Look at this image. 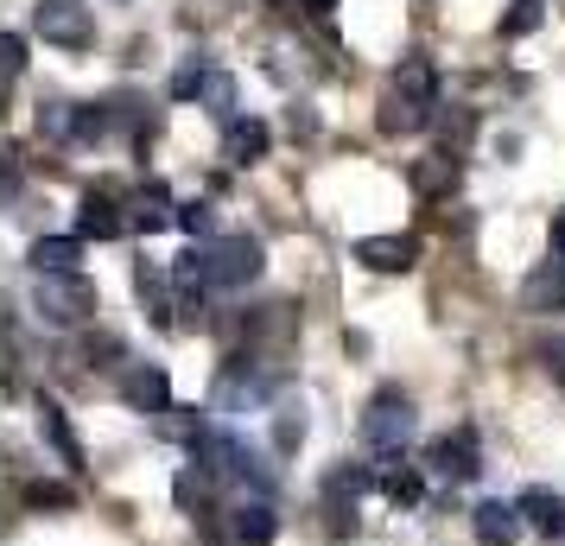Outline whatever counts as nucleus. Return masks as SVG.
<instances>
[{
	"mask_svg": "<svg viewBox=\"0 0 565 546\" xmlns=\"http://www.w3.org/2000/svg\"><path fill=\"white\" fill-rule=\"evenodd\" d=\"M413 439V400L401 388H382L369 400V414H362V445L369 451H387V458H401V445Z\"/></svg>",
	"mask_w": 565,
	"mask_h": 546,
	"instance_id": "nucleus-4",
	"label": "nucleus"
},
{
	"mask_svg": "<svg viewBox=\"0 0 565 546\" xmlns=\"http://www.w3.org/2000/svg\"><path fill=\"white\" fill-rule=\"evenodd\" d=\"M121 400H128L134 414L159 419L166 407H172V382H166V368H153V363H134V368H121Z\"/></svg>",
	"mask_w": 565,
	"mask_h": 546,
	"instance_id": "nucleus-6",
	"label": "nucleus"
},
{
	"mask_svg": "<svg viewBox=\"0 0 565 546\" xmlns=\"http://www.w3.org/2000/svg\"><path fill=\"white\" fill-rule=\"evenodd\" d=\"M553 248L565 255V210H553Z\"/></svg>",
	"mask_w": 565,
	"mask_h": 546,
	"instance_id": "nucleus-32",
	"label": "nucleus"
},
{
	"mask_svg": "<svg viewBox=\"0 0 565 546\" xmlns=\"http://www.w3.org/2000/svg\"><path fill=\"white\" fill-rule=\"evenodd\" d=\"M438 115V71H433V57H401V71L387 77V89H382V133H419L426 121Z\"/></svg>",
	"mask_w": 565,
	"mask_h": 546,
	"instance_id": "nucleus-1",
	"label": "nucleus"
},
{
	"mask_svg": "<svg viewBox=\"0 0 565 546\" xmlns=\"http://www.w3.org/2000/svg\"><path fill=\"white\" fill-rule=\"evenodd\" d=\"M140 299H147V312H153L159 324H172V306H166V274H159V267H140Z\"/></svg>",
	"mask_w": 565,
	"mask_h": 546,
	"instance_id": "nucleus-25",
	"label": "nucleus"
},
{
	"mask_svg": "<svg viewBox=\"0 0 565 546\" xmlns=\"http://www.w3.org/2000/svg\"><path fill=\"white\" fill-rule=\"evenodd\" d=\"M534 356H540V368H546V375H553V382L565 388V338H540V343H534Z\"/></svg>",
	"mask_w": 565,
	"mask_h": 546,
	"instance_id": "nucleus-28",
	"label": "nucleus"
},
{
	"mask_svg": "<svg viewBox=\"0 0 565 546\" xmlns=\"http://www.w3.org/2000/svg\"><path fill=\"white\" fill-rule=\"evenodd\" d=\"M299 7H306V13H318V20H324V13H331L337 0H299Z\"/></svg>",
	"mask_w": 565,
	"mask_h": 546,
	"instance_id": "nucleus-33",
	"label": "nucleus"
},
{
	"mask_svg": "<svg viewBox=\"0 0 565 546\" xmlns=\"http://www.w3.org/2000/svg\"><path fill=\"white\" fill-rule=\"evenodd\" d=\"M267 121H255V115H235V121H223V159L230 165H255V159H267Z\"/></svg>",
	"mask_w": 565,
	"mask_h": 546,
	"instance_id": "nucleus-13",
	"label": "nucleus"
},
{
	"mask_svg": "<svg viewBox=\"0 0 565 546\" xmlns=\"http://www.w3.org/2000/svg\"><path fill=\"white\" fill-rule=\"evenodd\" d=\"M204 103L216 108V115H223V121H235L230 108H235V83L230 77H210V89H204Z\"/></svg>",
	"mask_w": 565,
	"mask_h": 546,
	"instance_id": "nucleus-30",
	"label": "nucleus"
},
{
	"mask_svg": "<svg viewBox=\"0 0 565 546\" xmlns=\"http://www.w3.org/2000/svg\"><path fill=\"white\" fill-rule=\"evenodd\" d=\"M39 439L57 451V464H64V470H89V464H83L77 432H71V419H64V407H57V400H39Z\"/></svg>",
	"mask_w": 565,
	"mask_h": 546,
	"instance_id": "nucleus-14",
	"label": "nucleus"
},
{
	"mask_svg": "<svg viewBox=\"0 0 565 546\" xmlns=\"http://www.w3.org/2000/svg\"><path fill=\"white\" fill-rule=\"evenodd\" d=\"M470 527H477V540L483 546H514L521 540V527H527V515H521V502H477Z\"/></svg>",
	"mask_w": 565,
	"mask_h": 546,
	"instance_id": "nucleus-11",
	"label": "nucleus"
},
{
	"mask_svg": "<svg viewBox=\"0 0 565 546\" xmlns=\"http://www.w3.org/2000/svg\"><path fill=\"white\" fill-rule=\"evenodd\" d=\"M306 439V407H280L274 414V451H299Z\"/></svg>",
	"mask_w": 565,
	"mask_h": 546,
	"instance_id": "nucleus-24",
	"label": "nucleus"
},
{
	"mask_svg": "<svg viewBox=\"0 0 565 546\" xmlns=\"http://www.w3.org/2000/svg\"><path fill=\"white\" fill-rule=\"evenodd\" d=\"M32 32H39L45 45L83 52V45H96V13H89L83 0H39V7H32Z\"/></svg>",
	"mask_w": 565,
	"mask_h": 546,
	"instance_id": "nucleus-5",
	"label": "nucleus"
},
{
	"mask_svg": "<svg viewBox=\"0 0 565 546\" xmlns=\"http://www.w3.org/2000/svg\"><path fill=\"white\" fill-rule=\"evenodd\" d=\"M230 527H235V546H267L274 534H280V521H274V508H267V502H242Z\"/></svg>",
	"mask_w": 565,
	"mask_h": 546,
	"instance_id": "nucleus-19",
	"label": "nucleus"
},
{
	"mask_svg": "<svg viewBox=\"0 0 565 546\" xmlns=\"http://www.w3.org/2000/svg\"><path fill=\"white\" fill-rule=\"evenodd\" d=\"M0 57H7V77H20V71H26V39L7 32V39H0Z\"/></svg>",
	"mask_w": 565,
	"mask_h": 546,
	"instance_id": "nucleus-31",
	"label": "nucleus"
},
{
	"mask_svg": "<svg viewBox=\"0 0 565 546\" xmlns=\"http://www.w3.org/2000/svg\"><path fill=\"white\" fill-rule=\"evenodd\" d=\"M540 26V0H509V13H502V39H527Z\"/></svg>",
	"mask_w": 565,
	"mask_h": 546,
	"instance_id": "nucleus-26",
	"label": "nucleus"
},
{
	"mask_svg": "<svg viewBox=\"0 0 565 546\" xmlns=\"http://www.w3.org/2000/svg\"><path fill=\"white\" fill-rule=\"evenodd\" d=\"M140 235H159V229H172L179 223V204H172V191L166 184H140L134 191V216H128Z\"/></svg>",
	"mask_w": 565,
	"mask_h": 546,
	"instance_id": "nucleus-16",
	"label": "nucleus"
},
{
	"mask_svg": "<svg viewBox=\"0 0 565 546\" xmlns=\"http://www.w3.org/2000/svg\"><path fill=\"white\" fill-rule=\"evenodd\" d=\"M521 306H527V312H565V255L540 260L534 274L521 280Z\"/></svg>",
	"mask_w": 565,
	"mask_h": 546,
	"instance_id": "nucleus-12",
	"label": "nucleus"
},
{
	"mask_svg": "<svg viewBox=\"0 0 565 546\" xmlns=\"http://www.w3.org/2000/svg\"><path fill=\"white\" fill-rule=\"evenodd\" d=\"M458 179H463L458 147H438V153L413 159V172H407V184L419 191V197H451V191H458Z\"/></svg>",
	"mask_w": 565,
	"mask_h": 546,
	"instance_id": "nucleus-8",
	"label": "nucleus"
},
{
	"mask_svg": "<svg viewBox=\"0 0 565 546\" xmlns=\"http://www.w3.org/2000/svg\"><path fill=\"white\" fill-rule=\"evenodd\" d=\"M121 229H128V216L115 210V197H108V191H83V204H77V235L83 242H89V235H96V242H115Z\"/></svg>",
	"mask_w": 565,
	"mask_h": 546,
	"instance_id": "nucleus-15",
	"label": "nucleus"
},
{
	"mask_svg": "<svg viewBox=\"0 0 565 546\" xmlns=\"http://www.w3.org/2000/svg\"><path fill=\"white\" fill-rule=\"evenodd\" d=\"M267 388H274V375H267V368H248V356H230L223 382H216V407H255Z\"/></svg>",
	"mask_w": 565,
	"mask_h": 546,
	"instance_id": "nucleus-10",
	"label": "nucleus"
},
{
	"mask_svg": "<svg viewBox=\"0 0 565 546\" xmlns=\"http://www.w3.org/2000/svg\"><path fill=\"white\" fill-rule=\"evenodd\" d=\"M179 229L198 235V242H216V210L210 204H179Z\"/></svg>",
	"mask_w": 565,
	"mask_h": 546,
	"instance_id": "nucleus-27",
	"label": "nucleus"
},
{
	"mask_svg": "<svg viewBox=\"0 0 565 546\" xmlns=\"http://www.w3.org/2000/svg\"><path fill=\"white\" fill-rule=\"evenodd\" d=\"M39 133H45V140H77L83 133V108L77 103H45L39 108Z\"/></svg>",
	"mask_w": 565,
	"mask_h": 546,
	"instance_id": "nucleus-20",
	"label": "nucleus"
},
{
	"mask_svg": "<svg viewBox=\"0 0 565 546\" xmlns=\"http://www.w3.org/2000/svg\"><path fill=\"white\" fill-rule=\"evenodd\" d=\"M382 490L394 495V502H419L426 483H419V470H413V464H382Z\"/></svg>",
	"mask_w": 565,
	"mask_h": 546,
	"instance_id": "nucleus-22",
	"label": "nucleus"
},
{
	"mask_svg": "<svg viewBox=\"0 0 565 546\" xmlns=\"http://www.w3.org/2000/svg\"><path fill=\"white\" fill-rule=\"evenodd\" d=\"M32 306H39L45 324L71 331V324H83V318L96 312V287H89L83 274H39V280H32Z\"/></svg>",
	"mask_w": 565,
	"mask_h": 546,
	"instance_id": "nucleus-2",
	"label": "nucleus"
},
{
	"mask_svg": "<svg viewBox=\"0 0 565 546\" xmlns=\"http://www.w3.org/2000/svg\"><path fill=\"white\" fill-rule=\"evenodd\" d=\"M26 502H32V508H71L77 495L64 490V483H32V490H26Z\"/></svg>",
	"mask_w": 565,
	"mask_h": 546,
	"instance_id": "nucleus-29",
	"label": "nucleus"
},
{
	"mask_svg": "<svg viewBox=\"0 0 565 546\" xmlns=\"http://www.w3.org/2000/svg\"><path fill=\"white\" fill-rule=\"evenodd\" d=\"M210 77H216V71H210L204 57H191V64H179V77H172V96L191 103V96H204V89H210Z\"/></svg>",
	"mask_w": 565,
	"mask_h": 546,
	"instance_id": "nucleus-23",
	"label": "nucleus"
},
{
	"mask_svg": "<svg viewBox=\"0 0 565 546\" xmlns=\"http://www.w3.org/2000/svg\"><path fill=\"white\" fill-rule=\"evenodd\" d=\"M521 515H527V527L565 540V495L559 490H521Z\"/></svg>",
	"mask_w": 565,
	"mask_h": 546,
	"instance_id": "nucleus-18",
	"label": "nucleus"
},
{
	"mask_svg": "<svg viewBox=\"0 0 565 546\" xmlns=\"http://www.w3.org/2000/svg\"><path fill=\"white\" fill-rule=\"evenodd\" d=\"M362 490H369V470H362V464H337L331 477H324V502H343V495L356 502Z\"/></svg>",
	"mask_w": 565,
	"mask_h": 546,
	"instance_id": "nucleus-21",
	"label": "nucleus"
},
{
	"mask_svg": "<svg viewBox=\"0 0 565 546\" xmlns=\"http://www.w3.org/2000/svg\"><path fill=\"white\" fill-rule=\"evenodd\" d=\"M198 255H204V287H248L267 260L255 235H216V242H198Z\"/></svg>",
	"mask_w": 565,
	"mask_h": 546,
	"instance_id": "nucleus-3",
	"label": "nucleus"
},
{
	"mask_svg": "<svg viewBox=\"0 0 565 546\" xmlns=\"http://www.w3.org/2000/svg\"><path fill=\"white\" fill-rule=\"evenodd\" d=\"M433 470L445 477V483H470V477L483 470V451H477V432H470V426H458V432H445V439L433 445Z\"/></svg>",
	"mask_w": 565,
	"mask_h": 546,
	"instance_id": "nucleus-7",
	"label": "nucleus"
},
{
	"mask_svg": "<svg viewBox=\"0 0 565 546\" xmlns=\"http://www.w3.org/2000/svg\"><path fill=\"white\" fill-rule=\"evenodd\" d=\"M83 235H39L32 242V274H77Z\"/></svg>",
	"mask_w": 565,
	"mask_h": 546,
	"instance_id": "nucleus-17",
	"label": "nucleus"
},
{
	"mask_svg": "<svg viewBox=\"0 0 565 546\" xmlns=\"http://www.w3.org/2000/svg\"><path fill=\"white\" fill-rule=\"evenodd\" d=\"M356 260L375 267V274H407L413 260H419V242H413V235H362Z\"/></svg>",
	"mask_w": 565,
	"mask_h": 546,
	"instance_id": "nucleus-9",
	"label": "nucleus"
}]
</instances>
